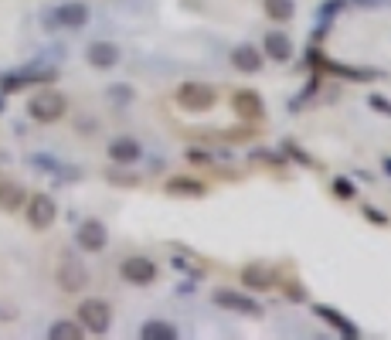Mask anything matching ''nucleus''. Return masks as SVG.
<instances>
[{
	"instance_id": "1",
	"label": "nucleus",
	"mask_w": 391,
	"mask_h": 340,
	"mask_svg": "<svg viewBox=\"0 0 391 340\" xmlns=\"http://www.w3.org/2000/svg\"><path fill=\"white\" fill-rule=\"evenodd\" d=\"M65 112H68V99H65L58 89H38V92L27 99V116H31L34 123H58Z\"/></svg>"
},
{
	"instance_id": "2",
	"label": "nucleus",
	"mask_w": 391,
	"mask_h": 340,
	"mask_svg": "<svg viewBox=\"0 0 391 340\" xmlns=\"http://www.w3.org/2000/svg\"><path fill=\"white\" fill-rule=\"evenodd\" d=\"M78 323L85 327V334L105 337L109 327H112V306L105 300H99V296H89V300L78 303Z\"/></svg>"
},
{
	"instance_id": "3",
	"label": "nucleus",
	"mask_w": 391,
	"mask_h": 340,
	"mask_svg": "<svg viewBox=\"0 0 391 340\" xmlns=\"http://www.w3.org/2000/svg\"><path fill=\"white\" fill-rule=\"evenodd\" d=\"M54 279H58L61 293H82V289L89 286V269H85V262L78 259V256L61 252L58 265H54Z\"/></svg>"
},
{
	"instance_id": "4",
	"label": "nucleus",
	"mask_w": 391,
	"mask_h": 340,
	"mask_svg": "<svg viewBox=\"0 0 391 340\" xmlns=\"http://www.w3.org/2000/svg\"><path fill=\"white\" fill-rule=\"evenodd\" d=\"M177 103L187 112H208L211 105L218 103V92H214V85H208V82H181Z\"/></svg>"
},
{
	"instance_id": "5",
	"label": "nucleus",
	"mask_w": 391,
	"mask_h": 340,
	"mask_svg": "<svg viewBox=\"0 0 391 340\" xmlns=\"http://www.w3.org/2000/svg\"><path fill=\"white\" fill-rule=\"evenodd\" d=\"M211 303L228 310V313H238V316H249V320H262V303H256L252 296L245 293H235V289H214L211 293Z\"/></svg>"
},
{
	"instance_id": "6",
	"label": "nucleus",
	"mask_w": 391,
	"mask_h": 340,
	"mask_svg": "<svg viewBox=\"0 0 391 340\" xmlns=\"http://www.w3.org/2000/svg\"><path fill=\"white\" fill-rule=\"evenodd\" d=\"M119 276H123V283H130V286H154L160 269H156V262L147 259V256H126V259L119 262Z\"/></svg>"
},
{
	"instance_id": "7",
	"label": "nucleus",
	"mask_w": 391,
	"mask_h": 340,
	"mask_svg": "<svg viewBox=\"0 0 391 340\" xmlns=\"http://www.w3.org/2000/svg\"><path fill=\"white\" fill-rule=\"evenodd\" d=\"M54 218H58V205H54L52 194H41V191H34L31 198H27V225L34 228V232H45V228H52Z\"/></svg>"
},
{
	"instance_id": "8",
	"label": "nucleus",
	"mask_w": 391,
	"mask_h": 340,
	"mask_svg": "<svg viewBox=\"0 0 391 340\" xmlns=\"http://www.w3.org/2000/svg\"><path fill=\"white\" fill-rule=\"evenodd\" d=\"M75 245L82 252H105V245H109V228H105L99 218H85L82 225L75 228Z\"/></svg>"
},
{
	"instance_id": "9",
	"label": "nucleus",
	"mask_w": 391,
	"mask_h": 340,
	"mask_svg": "<svg viewBox=\"0 0 391 340\" xmlns=\"http://www.w3.org/2000/svg\"><path fill=\"white\" fill-rule=\"evenodd\" d=\"M232 112L245 123H259L265 116V103L256 89H235L232 92Z\"/></svg>"
},
{
	"instance_id": "10",
	"label": "nucleus",
	"mask_w": 391,
	"mask_h": 340,
	"mask_svg": "<svg viewBox=\"0 0 391 340\" xmlns=\"http://www.w3.org/2000/svg\"><path fill=\"white\" fill-rule=\"evenodd\" d=\"M89 3H82V0H68V3H58V10H54L52 17H45L48 24H58L65 27V31H78V27L89 24Z\"/></svg>"
},
{
	"instance_id": "11",
	"label": "nucleus",
	"mask_w": 391,
	"mask_h": 340,
	"mask_svg": "<svg viewBox=\"0 0 391 340\" xmlns=\"http://www.w3.org/2000/svg\"><path fill=\"white\" fill-rule=\"evenodd\" d=\"M140 157H143L140 140H133V136H116V140H109V160H112L116 167H133Z\"/></svg>"
},
{
	"instance_id": "12",
	"label": "nucleus",
	"mask_w": 391,
	"mask_h": 340,
	"mask_svg": "<svg viewBox=\"0 0 391 340\" xmlns=\"http://www.w3.org/2000/svg\"><path fill=\"white\" fill-rule=\"evenodd\" d=\"M279 283L276 279V269L272 265H262V262H249V265H242V286L245 289H272Z\"/></svg>"
},
{
	"instance_id": "13",
	"label": "nucleus",
	"mask_w": 391,
	"mask_h": 340,
	"mask_svg": "<svg viewBox=\"0 0 391 340\" xmlns=\"http://www.w3.org/2000/svg\"><path fill=\"white\" fill-rule=\"evenodd\" d=\"M119 45H112V41H92L89 48H85V61L92 65V68H116L119 65Z\"/></svg>"
},
{
	"instance_id": "14",
	"label": "nucleus",
	"mask_w": 391,
	"mask_h": 340,
	"mask_svg": "<svg viewBox=\"0 0 391 340\" xmlns=\"http://www.w3.org/2000/svg\"><path fill=\"white\" fill-rule=\"evenodd\" d=\"M313 313L320 316L323 323H330L340 337H347V340H357V337H361V327H357L354 320H347L344 313H337L334 306H323V303H316V306H313Z\"/></svg>"
},
{
	"instance_id": "15",
	"label": "nucleus",
	"mask_w": 391,
	"mask_h": 340,
	"mask_svg": "<svg viewBox=\"0 0 391 340\" xmlns=\"http://www.w3.org/2000/svg\"><path fill=\"white\" fill-rule=\"evenodd\" d=\"M262 52H265V58H272V61H289L293 58V41H289L286 31H265Z\"/></svg>"
},
{
	"instance_id": "16",
	"label": "nucleus",
	"mask_w": 391,
	"mask_h": 340,
	"mask_svg": "<svg viewBox=\"0 0 391 340\" xmlns=\"http://www.w3.org/2000/svg\"><path fill=\"white\" fill-rule=\"evenodd\" d=\"M163 191L170 198H208V184L198 177H170L163 184Z\"/></svg>"
},
{
	"instance_id": "17",
	"label": "nucleus",
	"mask_w": 391,
	"mask_h": 340,
	"mask_svg": "<svg viewBox=\"0 0 391 340\" xmlns=\"http://www.w3.org/2000/svg\"><path fill=\"white\" fill-rule=\"evenodd\" d=\"M232 65L242 75H256V72H262V52L256 45H238L232 52Z\"/></svg>"
},
{
	"instance_id": "18",
	"label": "nucleus",
	"mask_w": 391,
	"mask_h": 340,
	"mask_svg": "<svg viewBox=\"0 0 391 340\" xmlns=\"http://www.w3.org/2000/svg\"><path fill=\"white\" fill-rule=\"evenodd\" d=\"M177 337H181V330L174 323H167V320H147L140 327V340H177Z\"/></svg>"
},
{
	"instance_id": "19",
	"label": "nucleus",
	"mask_w": 391,
	"mask_h": 340,
	"mask_svg": "<svg viewBox=\"0 0 391 340\" xmlns=\"http://www.w3.org/2000/svg\"><path fill=\"white\" fill-rule=\"evenodd\" d=\"M27 201V191L14 181H0V211H17Z\"/></svg>"
},
{
	"instance_id": "20",
	"label": "nucleus",
	"mask_w": 391,
	"mask_h": 340,
	"mask_svg": "<svg viewBox=\"0 0 391 340\" xmlns=\"http://www.w3.org/2000/svg\"><path fill=\"white\" fill-rule=\"evenodd\" d=\"M320 68H327V72H334V75H344V79H351V82H371V79H378V72H371V68H351V65H334V61H327V54H323Z\"/></svg>"
},
{
	"instance_id": "21",
	"label": "nucleus",
	"mask_w": 391,
	"mask_h": 340,
	"mask_svg": "<svg viewBox=\"0 0 391 340\" xmlns=\"http://www.w3.org/2000/svg\"><path fill=\"white\" fill-rule=\"evenodd\" d=\"M48 337L52 340H82L85 337V327L78 320H54L48 327Z\"/></svg>"
},
{
	"instance_id": "22",
	"label": "nucleus",
	"mask_w": 391,
	"mask_h": 340,
	"mask_svg": "<svg viewBox=\"0 0 391 340\" xmlns=\"http://www.w3.org/2000/svg\"><path fill=\"white\" fill-rule=\"evenodd\" d=\"M174 269H177V272H187V276H194V279H198V276H205V262L198 259V256H191V252H187V249H181V252H174Z\"/></svg>"
},
{
	"instance_id": "23",
	"label": "nucleus",
	"mask_w": 391,
	"mask_h": 340,
	"mask_svg": "<svg viewBox=\"0 0 391 340\" xmlns=\"http://www.w3.org/2000/svg\"><path fill=\"white\" fill-rule=\"evenodd\" d=\"M262 10L272 21H289L296 14V0H262Z\"/></svg>"
},
{
	"instance_id": "24",
	"label": "nucleus",
	"mask_w": 391,
	"mask_h": 340,
	"mask_svg": "<svg viewBox=\"0 0 391 340\" xmlns=\"http://www.w3.org/2000/svg\"><path fill=\"white\" fill-rule=\"evenodd\" d=\"M330 191H334L337 201H354V198H357V184L351 181V177H334Z\"/></svg>"
},
{
	"instance_id": "25",
	"label": "nucleus",
	"mask_w": 391,
	"mask_h": 340,
	"mask_svg": "<svg viewBox=\"0 0 391 340\" xmlns=\"http://www.w3.org/2000/svg\"><path fill=\"white\" fill-rule=\"evenodd\" d=\"M283 154H286V157H293L296 163H303V167H310V170H320V163H316V160H313L307 150H300L293 140H286V143H283Z\"/></svg>"
},
{
	"instance_id": "26",
	"label": "nucleus",
	"mask_w": 391,
	"mask_h": 340,
	"mask_svg": "<svg viewBox=\"0 0 391 340\" xmlns=\"http://www.w3.org/2000/svg\"><path fill=\"white\" fill-rule=\"evenodd\" d=\"M367 105H371L374 112H381V116H391V99L381 96V92H371V96H367Z\"/></svg>"
},
{
	"instance_id": "27",
	"label": "nucleus",
	"mask_w": 391,
	"mask_h": 340,
	"mask_svg": "<svg viewBox=\"0 0 391 340\" xmlns=\"http://www.w3.org/2000/svg\"><path fill=\"white\" fill-rule=\"evenodd\" d=\"M283 293H286V300H293V303H307V289H303V283H296V279H289L286 286H283Z\"/></svg>"
},
{
	"instance_id": "28",
	"label": "nucleus",
	"mask_w": 391,
	"mask_h": 340,
	"mask_svg": "<svg viewBox=\"0 0 391 340\" xmlns=\"http://www.w3.org/2000/svg\"><path fill=\"white\" fill-rule=\"evenodd\" d=\"M364 218L371 221V225H374V228H388V225H391L388 214H385V211H378V208H371V205L364 208Z\"/></svg>"
},
{
	"instance_id": "29",
	"label": "nucleus",
	"mask_w": 391,
	"mask_h": 340,
	"mask_svg": "<svg viewBox=\"0 0 391 340\" xmlns=\"http://www.w3.org/2000/svg\"><path fill=\"white\" fill-rule=\"evenodd\" d=\"M340 7H347V0H323V3H320V10H316V14H320V17H323V21H330V17H334V14H337Z\"/></svg>"
},
{
	"instance_id": "30",
	"label": "nucleus",
	"mask_w": 391,
	"mask_h": 340,
	"mask_svg": "<svg viewBox=\"0 0 391 340\" xmlns=\"http://www.w3.org/2000/svg\"><path fill=\"white\" fill-rule=\"evenodd\" d=\"M109 181H112V184H130V187H136V184H140V177H133V174H116V170H109Z\"/></svg>"
},
{
	"instance_id": "31",
	"label": "nucleus",
	"mask_w": 391,
	"mask_h": 340,
	"mask_svg": "<svg viewBox=\"0 0 391 340\" xmlns=\"http://www.w3.org/2000/svg\"><path fill=\"white\" fill-rule=\"evenodd\" d=\"M31 163H38L41 170H58V163H54L52 157H41V154H34V157H31Z\"/></svg>"
},
{
	"instance_id": "32",
	"label": "nucleus",
	"mask_w": 391,
	"mask_h": 340,
	"mask_svg": "<svg viewBox=\"0 0 391 340\" xmlns=\"http://www.w3.org/2000/svg\"><path fill=\"white\" fill-rule=\"evenodd\" d=\"M109 96H112V99H126V103H130V99H133V89H109Z\"/></svg>"
},
{
	"instance_id": "33",
	"label": "nucleus",
	"mask_w": 391,
	"mask_h": 340,
	"mask_svg": "<svg viewBox=\"0 0 391 340\" xmlns=\"http://www.w3.org/2000/svg\"><path fill=\"white\" fill-rule=\"evenodd\" d=\"M347 3H357V7H385L388 0H347Z\"/></svg>"
},
{
	"instance_id": "34",
	"label": "nucleus",
	"mask_w": 391,
	"mask_h": 340,
	"mask_svg": "<svg viewBox=\"0 0 391 340\" xmlns=\"http://www.w3.org/2000/svg\"><path fill=\"white\" fill-rule=\"evenodd\" d=\"M187 160H194V163H211V154H198V150H191Z\"/></svg>"
},
{
	"instance_id": "35",
	"label": "nucleus",
	"mask_w": 391,
	"mask_h": 340,
	"mask_svg": "<svg viewBox=\"0 0 391 340\" xmlns=\"http://www.w3.org/2000/svg\"><path fill=\"white\" fill-rule=\"evenodd\" d=\"M381 167H385V174L391 177V157H385V160H381Z\"/></svg>"
},
{
	"instance_id": "36",
	"label": "nucleus",
	"mask_w": 391,
	"mask_h": 340,
	"mask_svg": "<svg viewBox=\"0 0 391 340\" xmlns=\"http://www.w3.org/2000/svg\"><path fill=\"white\" fill-rule=\"evenodd\" d=\"M0 109H3V99H0Z\"/></svg>"
}]
</instances>
